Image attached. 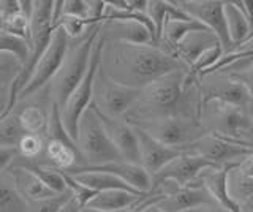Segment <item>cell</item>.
I'll return each mask as SVG.
<instances>
[{
    "instance_id": "484cf974",
    "label": "cell",
    "mask_w": 253,
    "mask_h": 212,
    "mask_svg": "<svg viewBox=\"0 0 253 212\" xmlns=\"http://www.w3.org/2000/svg\"><path fill=\"white\" fill-rule=\"evenodd\" d=\"M22 62L13 54L0 52V87H10L22 73Z\"/></svg>"
},
{
    "instance_id": "9c48e42d",
    "label": "cell",
    "mask_w": 253,
    "mask_h": 212,
    "mask_svg": "<svg viewBox=\"0 0 253 212\" xmlns=\"http://www.w3.org/2000/svg\"><path fill=\"white\" fill-rule=\"evenodd\" d=\"M141 90H134L117 84L98 70L93 85L92 106L113 119H124L139 98Z\"/></svg>"
},
{
    "instance_id": "9a60e30c",
    "label": "cell",
    "mask_w": 253,
    "mask_h": 212,
    "mask_svg": "<svg viewBox=\"0 0 253 212\" xmlns=\"http://www.w3.org/2000/svg\"><path fill=\"white\" fill-rule=\"evenodd\" d=\"M95 109V108H93ZM97 111V109H95ZM100 121L105 127L109 139L113 141V144L121 154L122 160L126 163H134L139 165V146H138V136L134 127L128 124L125 119H113L105 114L97 111Z\"/></svg>"
},
{
    "instance_id": "4316f807",
    "label": "cell",
    "mask_w": 253,
    "mask_h": 212,
    "mask_svg": "<svg viewBox=\"0 0 253 212\" xmlns=\"http://www.w3.org/2000/svg\"><path fill=\"white\" fill-rule=\"evenodd\" d=\"M18 154L27 162H37L46 149V136L42 135H24L18 144Z\"/></svg>"
},
{
    "instance_id": "30bf717a",
    "label": "cell",
    "mask_w": 253,
    "mask_h": 212,
    "mask_svg": "<svg viewBox=\"0 0 253 212\" xmlns=\"http://www.w3.org/2000/svg\"><path fill=\"white\" fill-rule=\"evenodd\" d=\"M201 106L206 101L220 100L229 105L249 109L252 113V97L245 85L234 76L215 72L200 78Z\"/></svg>"
},
{
    "instance_id": "5bb4252c",
    "label": "cell",
    "mask_w": 253,
    "mask_h": 212,
    "mask_svg": "<svg viewBox=\"0 0 253 212\" xmlns=\"http://www.w3.org/2000/svg\"><path fill=\"white\" fill-rule=\"evenodd\" d=\"M134 131L138 136V146H139V165L144 168L150 177L155 176L158 171L163 170L166 165L176 160L182 154L177 149L168 147L166 144L157 141L154 136H150L147 131L133 125Z\"/></svg>"
},
{
    "instance_id": "f546056e",
    "label": "cell",
    "mask_w": 253,
    "mask_h": 212,
    "mask_svg": "<svg viewBox=\"0 0 253 212\" xmlns=\"http://www.w3.org/2000/svg\"><path fill=\"white\" fill-rule=\"evenodd\" d=\"M16 147H0V171H6L18 157Z\"/></svg>"
},
{
    "instance_id": "8fae6325",
    "label": "cell",
    "mask_w": 253,
    "mask_h": 212,
    "mask_svg": "<svg viewBox=\"0 0 253 212\" xmlns=\"http://www.w3.org/2000/svg\"><path fill=\"white\" fill-rule=\"evenodd\" d=\"M223 3L225 2H218V0H182V2H176V5L185 14L200 21L206 29L215 34L220 44L223 46L225 54H228L233 49V43L228 34Z\"/></svg>"
},
{
    "instance_id": "277c9868",
    "label": "cell",
    "mask_w": 253,
    "mask_h": 212,
    "mask_svg": "<svg viewBox=\"0 0 253 212\" xmlns=\"http://www.w3.org/2000/svg\"><path fill=\"white\" fill-rule=\"evenodd\" d=\"M201 124L208 135L223 138L253 151V116L249 109L220 100L201 106Z\"/></svg>"
},
{
    "instance_id": "1f68e13d",
    "label": "cell",
    "mask_w": 253,
    "mask_h": 212,
    "mask_svg": "<svg viewBox=\"0 0 253 212\" xmlns=\"http://www.w3.org/2000/svg\"><path fill=\"white\" fill-rule=\"evenodd\" d=\"M228 75V73H226ZM234 76L236 80H239L245 87L249 89L250 92V97H252V116H253V65L247 70H244L241 73H236V75H231Z\"/></svg>"
},
{
    "instance_id": "ac0fdd59",
    "label": "cell",
    "mask_w": 253,
    "mask_h": 212,
    "mask_svg": "<svg viewBox=\"0 0 253 212\" xmlns=\"http://www.w3.org/2000/svg\"><path fill=\"white\" fill-rule=\"evenodd\" d=\"M217 44H220L218 38L211 30H195V32H190L182 38L174 52H176V57L182 64L190 68L206 51Z\"/></svg>"
},
{
    "instance_id": "3957f363",
    "label": "cell",
    "mask_w": 253,
    "mask_h": 212,
    "mask_svg": "<svg viewBox=\"0 0 253 212\" xmlns=\"http://www.w3.org/2000/svg\"><path fill=\"white\" fill-rule=\"evenodd\" d=\"M101 32V24L92 26L84 37L78 40L70 42V49L65 60L59 70V73L54 76L51 84L47 85V92L52 103L57 105L60 109L65 106L71 93L76 90V87L87 73L90 65L92 51L97 38Z\"/></svg>"
},
{
    "instance_id": "603a6c76",
    "label": "cell",
    "mask_w": 253,
    "mask_h": 212,
    "mask_svg": "<svg viewBox=\"0 0 253 212\" xmlns=\"http://www.w3.org/2000/svg\"><path fill=\"white\" fill-rule=\"evenodd\" d=\"M223 10H225L228 34H229V38H231V43L234 48V46L241 44L244 40H247L252 32V26H250L249 19L245 18V14L241 11L239 6L236 5V2H225Z\"/></svg>"
},
{
    "instance_id": "5b68a950",
    "label": "cell",
    "mask_w": 253,
    "mask_h": 212,
    "mask_svg": "<svg viewBox=\"0 0 253 212\" xmlns=\"http://www.w3.org/2000/svg\"><path fill=\"white\" fill-rule=\"evenodd\" d=\"M76 144L83 155L84 167H101L106 163L124 162L92 105L79 121Z\"/></svg>"
},
{
    "instance_id": "836d02e7",
    "label": "cell",
    "mask_w": 253,
    "mask_h": 212,
    "mask_svg": "<svg viewBox=\"0 0 253 212\" xmlns=\"http://www.w3.org/2000/svg\"><path fill=\"white\" fill-rule=\"evenodd\" d=\"M83 209H84L83 204L79 203L73 195H71V198L63 204L59 212H83Z\"/></svg>"
},
{
    "instance_id": "4fadbf2b",
    "label": "cell",
    "mask_w": 253,
    "mask_h": 212,
    "mask_svg": "<svg viewBox=\"0 0 253 212\" xmlns=\"http://www.w3.org/2000/svg\"><path fill=\"white\" fill-rule=\"evenodd\" d=\"M213 167H217V165L204 160L201 157L182 152L176 160H172L163 170L158 171L155 176H152V185L163 182V180H172V182L182 187L193 185L204 170Z\"/></svg>"
},
{
    "instance_id": "52a82bcc",
    "label": "cell",
    "mask_w": 253,
    "mask_h": 212,
    "mask_svg": "<svg viewBox=\"0 0 253 212\" xmlns=\"http://www.w3.org/2000/svg\"><path fill=\"white\" fill-rule=\"evenodd\" d=\"M103 46H105V38L101 37V32H100V37L97 38V42H95L92 57H90V65L84 76V80L76 87V90L71 93V97L68 98L65 106L60 109L63 125H65L68 135L75 141L78 138L79 121H81L83 114L90 108L92 100H93V85H95V78H97V73L100 70Z\"/></svg>"
},
{
    "instance_id": "d6986e66",
    "label": "cell",
    "mask_w": 253,
    "mask_h": 212,
    "mask_svg": "<svg viewBox=\"0 0 253 212\" xmlns=\"http://www.w3.org/2000/svg\"><path fill=\"white\" fill-rule=\"evenodd\" d=\"M6 171L11 174L14 184H16V188H18V192L22 195V198L27 200L29 203L42 201V200L59 195V193H54L51 188H47L43 184V180L29 168L10 167Z\"/></svg>"
},
{
    "instance_id": "6da1fadb",
    "label": "cell",
    "mask_w": 253,
    "mask_h": 212,
    "mask_svg": "<svg viewBox=\"0 0 253 212\" xmlns=\"http://www.w3.org/2000/svg\"><path fill=\"white\" fill-rule=\"evenodd\" d=\"M185 67L179 59L152 44L105 42L100 72L125 87L142 90L158 78Z\"/></svg>"
},
{
    "instance_id": "d590c367",
    "label": "cell",
    "mask_w": 253,
    "mask_h": 212,
    "mask_svg": "<svg viewBox=\"0 0 253 212\" xmlns=\"http://www.w3.org/2000/svg\"><path fill=\"white\" fill-rule=\"evenodd\" d=\"M200 212H226L225 209L218 208L217 204H208V206H204L200 209Z\"/></svg>"
},
{
    "instance_id": "4dcf8cb0",
    "label": "cell",
    "mask_w": 253,
    "mask_h": 212,
    "mask_svg": "<svg viewBox=\"0 0 253 212\" xmlns=\"http://www.w3.org/2000/svg\"><path fill=\"white\" fill-rule=\"evenodd\" d=\"M11 114V85L0 87V119Z\"/></svg>"
},
{
    "instance_id": "cb8c5ba5",
    "label": "cell",
    "mask_w": 253,
    "mask_h": 212,
    "mask_svg": "<svg viewBox=\"0 0 253 212\" xmlns=\"http://www.w3.org/2000/svg\"><path fill=\"white\" fill-rule=\"evenodd\" d=\"M26 135L14 113L0 119V147H18L19 141Z\"/></svg>"
},
{
    "instance_id": "8d00e7d4",
    "label": "cell",
    "mask_w": 253,
    "mask_h": 212,
    "mask_svg": "<svg viewBox=\"0 0 253 212\" xmlns=\"http://www.w3.org/2000/svg\"><path fill=\"white\" fill-rule=\"evenodd\" d=\"M83 212H109V211H100V209H93V208H87V206H85V208L83 209ZM125 212H126V211H125Z\"/></svg>"
},
{
    "instance_id": "44dd1931",
    "label": "cell",
    "mask_w": 253,
    "mask_h": 212,
    "mask_svg": "<svg viewBox=\"0 0 253 212\" xmlns=\"http://www.w3.org/2000/svg\"><path fill=\"white\" fill-rule=\"evenodd\" d=\"M228 190L237 204L253 193V154L231 168L228 174Z\"/></svg>"
},
{
    "instance_id": "2e32d148",
    "label": "cell",
    "mask_w": 253,
    "mask_h": 212,
    "mask_svg": "<svg viewBox=\"0 0 253 212\" xmlns=\"http://www.w3.org/2000/svg\"><path fill=\"white\" fill-rule=\"evenodd\" d=\"M236 165H239V163L204 170L201 172V176L198 177V180L195 182L198 185L204 187L206 190H208V193L212 196L213 203H215L218 208L225 209L226 212H242L239 204L231 198V195H229V190H228V174Z\"/></svg>"
},
{
    "instance_id": "7c38bea8",
    "label": "cell",
    "mask_w": 253,
    "mask_h": 212,
    "mask_svg": "<svg viewBox=\"0 0 253 212\" xmlns=\"http://www.w3.org/2000/svg\"><path fill=\"white\" fill-rule=\"evenodd\" d=\"M185 154L201 157L217 167H225V165L241 163L244 159L253 154L252 149L231 143L223 138L213 136V135H204L203 138L196 139L195 143L187 146L184 151Z\"/></svg>"
},
{
    "instance_id": "d4e9b609",
    "label": "cell",
    "mask_w": 253,
    "mask_h": 212,
    "mask_svg": "<svg viewBox=\"0 0 253 212\" xmlns=\"http://www.w3.org/2000/svg\"><path fill=\"white\" fill-rule=\"evenodd\" d=\"M0 52L13 54V56L18 57L24 65L30 56V43L27 40H24V38L11 35L10 32H6V30L0 29Z\"/></svg>"
},
{
    "instance_id": "f1b7e54d",
    "label": "cell",
    "mask_w": 253,
    "mask_h": 212,
    "mask_svg": "<svg viewBox=\"0 0 253 212\" xmlns=\"http://www.w3.org/2000/svg\"><path fill=\"white\" fill-rule=\"evenodd\" d=\"M87 11H89L87 0H63L62 16L81 18V19L87 21Z\"/></svg>"
},
{
    "instance_id": "e575fe53",
    "label": "cell",
    "mask_w": 253,
    "mask_h": 212,
    "mask_svg": "<svg viewBox=\"0 0 253 212\" xmlns=\"http://www.w3.org/2000/svg\"><path fill=\"white\" fill-rule=\"evenodd\" d=\"M239 208L242 212H253V193L249 195L244 201L239 203Z\"/></svg>"
},
{
    "instance_id": "7402d4cb",
    "label": "cell",
    "mask_w": 253,
    "mask_h": 212,
    "mask_svg": "<svg viewBox=\"0 0 253 212\" xmlns=\"http://www.w3.org/2000/svg\"><path fill=\"white\" fill-rule=\"evenodd\" d=\"M0 212H30L29 201L18 192L8 171H0Z\"/></svg>"
},
{
    "instance_id": "ba28073f",
    "label": "cell",
    "mask_w": 253,
    "mask_h": 212,
    "mask_svg": "<svg viewBox=\"0 0 253 212\" xmlns=\"http://www.w3.org/2000/svg\"><path fill=\"white\" fill-rule=\"evenodd\" d=\"M70 42H71L70 37L62 27H57L54 30L49 48L46 49L42 60L38 62V65L35 68L34 75H32V78L29 80L27 85L19 92L18 103L37 95L38 92H42L51 84V81L54 80V76L59 73L63 60L67 57L68 49H70Z\"/></svg>"
},
{
    "instance_id": "d6a6232c",
    "label": "cell",
    "mask_w": 253,
    "mask_h": 212,
    "mask_svg": "<svg viewBox=\"0 0 253 212\" xmlns=\"http://www.w3.org/2000/svg\"><path fill=\"white\" fill-rule=\"evenodd\" d=\"M236 5L239 6L241 11L245 14V18L249 19L250 26L253 29V0H237Z\"/></svg>"
},
{
    "instance_id": "7a4b0ae2",
    "label": "cell",
    "mask_w": 253,
    "mask_h": 212,
    "mask_svg": "<svg viewBox=\"0 0 253 212\" xmlns=\"http://www.w3.org/2000/svg\"><path fill=\"white\" fill-rule=\"evenodd\" d=\"M187 73L188 68L182 67L149 84L139 92V98L124 119L128 124H139L168 116L201 119L200 83L187 87Z\"/></svg>"
},
{
    "instance_id": "ffe728a7",
    "label": "cell",
    "mask_w": 253,
    "mask_h": 212,
    "mask_svg": "<svg viewBox=\"0 0 253 212\" xmlns=\"http://www.w3.org/2000/svg\"><path fill=\"white\" fill-rule=\"evenodd\" d=\"M146 195L128 192V190L98 192L89 201L87 208H93V209H100V211H109V212H125V211H131L133 208H136Z\"/></svg>"
},
{
    "instance_id": "8992f818",
    "label": "cell",
    "mask_w": 253,
    "mask_h": 212,
    "mask_svg": "<svg viewBox=\"0 0 253 212\" xmlns=\"http://www.w3.org/2000/svg\"><path fill=\"white\" fill-rule=\"evenodd\" d=\"M147 131L157 141L166 144L168 147L184 151L187 146L195 143L196 139L208 135L201 124V119L187 116H168L162 119L146 121L139 124H131Z\"/></svg>"
},
{
    "instance_id": "e0dca14e",
    "label": "cell",
    "mask_w": 253,
    "mask_h": 212,
    "mask_svg": "<svg viewBox=\"0 0 253 212\" xmlns=\"http://www.w3.org/2000/svg\"><path fill=\"white\" fill-rule=\"evenodd\" d=\"M101 37L105 38V42L154 46L149 29L138 19H119L103 22Z\"/></svg>"
},
{
    "instance_id": "83f0119b",
    "label": "cell",
    "mask_w": 253,
    "mask_h": 212,
    "mask_svg": "<svg viewBox=\"0 0 253 212\" xmlns=\"http://www.w3.org/2000/svg\"><path fill=\"white\" fill-rule=\"evenodd\" d=\"M71 195H73V192L68 188L65 193H59V195L51 196V198H46V200H42V201L29 203L30 212H59L63 204H65L71 198Z\"/></svg>"
}]
</instances>
